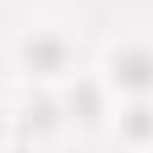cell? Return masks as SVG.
I'll use <instances>...</instances> for the list:
<instances>
[{"mask_svg":"<svg viewBox=\"0 0 153 153\" xmlns=\"http://www.w3.org/2000/svg\"><path fill=\"white\" fill-rule=\"evenodd\" d=\"M109 71H115V82L131 88V93H148V88H153V55H148V49H120V55L109 60Z\"/></svg>","mask_w":153,"mask_h":153,"instance_id":"6da1fadb","label":"cell"},{"mask_svg":"<svg viewBox=\"0 0 153 153\" xmlns=\"http://www.w3.org/2000/svg\"><path fill=\"white\" fill-rule=\"evenodd\" d=\"M22 60L33 66V71H60L66 66V44L55 33H33L27 44H22Z\"/></svg>","mask_w":153,"mask_h":153,"instance_id":"7a4b0ae2","label":"cell"},{"mask_svg":"<svg viewBox=\"0 0 153 153\" xmlns=\"http://www.w3.org/2000/svg\"><path fill=\"white\" fill-rule=\"evenodd\" d=\"M66 109L76 115V120H99V88H93V82H76L66 93Z\"/></svg>","mask_w":153,"mask_h":153,"instance_id":"3957f363","label":"cell"},{"mask_svg":"<svg viewBox=\"0 0 153 153\" xmlns=\"http://www.w3.org/2000/svg\"><path fill=\"white\" fill-rule=\"evenodd\" d=\"M126 137H137V142L153 137V109H148V104H131V109H126Z\"/></svg>","mask_w":153,"mask_h":153,"instance_id":"277c9868","label":"cell"},{"mask_svg":"<svg viewBox=\"0 0 153 153\" xmlns=\"http://www.w3.org/2000/svg\"><path fill=\"white\" fill-rule=\"evenodd\" d=\"M27 120H33V126H49V120H55V99H33V104H27Z\"/></svg>","mask_w":153,"mask_h":153,"instance_id":"5b68a950","label":"cell"}]
</instances>
